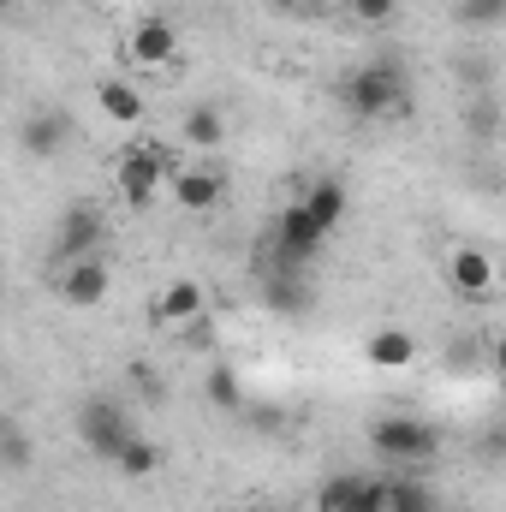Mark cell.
Instances as JSON below:
<instances>
[{
	"instance_id": "1",
	"label": "cell",
	"mask_w": 506,
	"mask_h": 512,
	"mask_svg": "<svg viewBox=\"0 0 506 512\" xmlns=\"http://www.w3.org/2000/svg\"><path fill=\"white\" fill-rule=\"evenodd\" d=\"M340 108L352 120H399L411 108V78L399 60H364L340 78Z\"/></svg>"
},
{
	"instance_id": "11",
	"label": "cell",
	"mask_w": 506,
	"mask_h": 512,
	"mask_svg": "<svg viewBox=\"0 0 506 512\" xmlns=\"http://www.w3.org/2000/svg\"><path fill=\"white\" fill-rule=\"evenodd\" d=\"M72 137V114H60V108H36V114H24V126H18V143H24V155H54L60 143Z\"/></svg>"
},
{
	"instance_id": "3",
	"label": "cell",
	"mask_w": 506,
	"mask_h": 512,
	"mask_svg": "<svg viewBox=\"0 0 506 512\" xmlns=\"http://www.w3.org/2000/svg\"><path fill=\"white\" fill-rule=\"evenodd\" d=\"M370 447H376L381 459H393V465H423V459L441 453V429L423 423V417L393 411V417H376L370 423Z\"/></svg>"
},
{
	"instance_id": "20",
	"label": "cell",
	"mask_w": 506,
	"mask_h": 512,
	"mask_svg": "<svg viewBox=\"0 0 506 512\" xmlns=\"http://www.w3.org/2000/svg\"><path fill=\"white\" fill-rule=\"evenodd\" d=\"M340 512H393V495H387V477H364V489L346 501Z\"/></svg>"
},
{
	"instance_id": "13",
	"label": "cell",
	"mask_w": 506,
	"mask_h": 512,
	"mask_svg": "<svg viewBox=\"0 0 506 512\" xmlns=\"http://www.w3.org/2000/svg\"><path fill=\"white\" fill-rule=\"evenodd\" d=\"M96 108H102L114 126H143V114H149V108H143V90H137L131 78H102V84H96Z\"/></svg>"
},
{
	"instance_id": "2",
	"label": "cell",
	"mask_w": 506,
	"mask_h": 512,
	"mask_svg": "<svg viewBox=\"0 0 506 512\" xmlns=\"http://www.w3.org/2000/svg\"><path fill=\"white\" fill-rule=\"evenodd\" d=\"M328 239H334V233H322V227H316L298 203H286V209L274 215L268 239H262V268H292V274H304Z\"/></svg>"
},
{
	"instance_id": "7",
	"label": "cell",
	"mask_w": 506,
	"mask_h": 512,
	"mask_svg": "<svg viewBox=\"0 0 506 512\" xmlns=\"http://www.w3.org/2000/svg\"><path fill=\"white\" fill-rule=\"evenodd\" d=\"M173 197H179V209H191V215H209V209H221L227 185H221V173H215V167H203V161H185V167L173 173Z\"/></svg>"
},
{
	"instance_id": "24",
	"label": "cell",
	"mask_w": 506,
	"mask_h": 512,
	"mask_svg": "<svg viewBox=\"0 0 506 512\" xmlns=\"http://www.w3.org/2000/svg\"><path fill=\"white\" fill-rule=\"evenodd\" d=\"M495 370H501V376H506V334H501V340H495Z\"/></svg>"
},
{
	"instance_id": "15",
	"label": "cell",
	"mask_w": 506,
	"mask_h": 512,
	"mask_svg": "<svg viewBox=\"0 0 506 512\" xmlns=\"http://www.w3.org/2000/svg\"><path fill=\"white\" fill-rule=\"evenodd\" d=\"M185 143H191V149H221V143H227L221 108H191V114H185Z\"/></svg>"
},
{
	"instance_id": "10",
	"label": "cell",
	"mask_w": 506,
	"mask_h": 512,
	"mask_svg": "<svg viewBox=\"0 0 506 512\" xmlns=\"http://www.w3.org/2000/svg\"><path fill=\"white\" fill-rule=\"evenodd\" d=\"M292 203H298V209H304L322 233H334V227L346 221V203H352V197H346V185H340V179H310Z\"/></svg>"
},
{
	"instance_id": "22",
	"label": "cell",
	"mask_w": 506,
	"mask_h": 512,
	"mask_svg": "<svg viewBox=\"0 0 506 512\" xmlns=\"http://www.w3.org/2000/svg\"><path fill=\"white\" fill-rule=\"evenodd\" d=\"M352 12H358V18H364V24H387V18H393V12H399V0H358V6H352Z\"/></svg>"
},
{
	"instance_id": "8",
	"label": "cell",
	"mask_w": 506,
	"mask_h": 512,
	"mask_svg": "<svg viewBox=\"0 0 506 512\" xmlns=\"http://www.w3.org/2000/svg\"><path fill=\"white\" fill-rule=\"evenodd\" d=\"M447 280H453L465 298H489V292H495V280H501V268H495V256H489V251L459 245V251L447 256Z\"/></svg>"
},
{
	"instance_id": "16",
	"label": "cell",
	"mask_w": 506,
	"mask_h": 512,
	"mask_svg": "<svg viewBox=\"0 0 506 512\" xmlns=\"http://www.w3.org/2000/svg\"><path fill=\"white\" fill-rule=\"evenodd\" d=\"M387 495H393V512H441L429 483H417V477H387Z\"/></svg>"
},
{
	"instance_id": "18",
	"label": "cell",
	"mask_w": 506,
	"mask_h": 512,
	"mask_svg": "<svg viewBox=\"0 0 506 512\" xmlns=\"http://www.w3.org/2000/svg\"><path fill=\"white\" fill-rule=\"evenodd\" d=\"M358 489H364V477H358V471H340V477H328V483L316 489V512H340L352 495H358Z\"/></svg>"
},
{
	"instance_id": "6",
	"label": "cell",
	"mask_w": 506,
	"mask_h": 512,
	"mask_svg": "<svg viewBox=\"0 0 506 512\" xmlns=\"http://www.w3.org/2000/svg\"><path fill=\"white\" fill-rule=\"evenodd\" d=\"M54 292H60L72 310H96V304H108V292H114V268H108V256L66 262V268L54 274Z\"/></svg>"
},
{
	"instance_id": "19",
	"label": "cell",
	"mask_w": 506,
	"mask_h": 512,
	"mask_svg": "<svg viewBox=\"0 0 506 512\" xmlns=\"http://www.w3.org/2000/svg\"><path fill=\"white\" fill-rule=\"evenodd\" d=\"M114 465H120V471H126V477H149V471H155V465H161V447H155V441H143V435H137V441H131L126 453H120V459H114Z\"/></svg>"
},
{
	"instance_id": "26",
	"label": "cell",
	"mask_w": 506,
	"mask_h": 512,
	"mask_svg": "<svg viewBox=\"0 0 506 512\" xmlns=\"http://www.w3.org/2000/svg\"><path fill=\"white\" fill-rule=\"evenodd\" d=\"M245 512H262V507H245Z\"/></svg>"
},
{
	"instance_id": "14",
	"label": "cell",
	"mask_w": 506,
	"mask_h": 512,
	"mask_svg": "<svg viewBox=\"0 0 506 512\" xmlns=\"http://www.w3.org/2000/svg\"><path fill=\"white\" fill-rule=\"evenodd\" d=\"M364 358H370L376 370H411V364H417V340H411L405 328H376V334L364 340Z\"/></svg>"
},
{
	"instance_id": "21",
	"label": "cell",
	"mask_w": 506,
	"mask_h": 512,
	"mask_svg": "<svg viewBox=\"0 0 506 512\" xmlns=\"http://www.w3.org/2000/svg\"><path fill=\"white\" fill-rule=\"evenodd\" d=\"M209 399H215L221 411H239V405H245V393H239V376H233V370H215V376H209Z\"/></svg>"
},
{
	"instance_id": "12",
	"label": "cell",
	"mask_w": 506,
	"mask_h": 512,
	"mask_svg": "<svg viewBox=\"0 0 506 512\" xmlns=\"http://www.w3.org/2000/svg\"><path fill=\"white\" fill-rule=\"evenodd\" d=\"M203 310H209V292H203L197 280H173V286L155 298V322H161V328H191Z\"/></svg>"
},
{
	"instance_id": "4",
	"label": "cell",
	"mask_w": 506,
	"mask_h": 512,
	"mask_svg": "<svg viewBox=\"0 0 506 512\" xmlns=\"http://www.w3.org/2000/svg\"><path fill=\"white\" fill-rule=\"evenodd\" d=\"M78 435H84V447H90V453H102L108 465L126 453L131 441H137L126 405H120V399H108V393H90V399L78 405Z\"/></svg>"
},
{
	"instance_id": "5",
	"label": "cell",
	"mask_w": 506,
	"mask_h": 512,
	"mask_svg": "<svg viewBox=\"0 0 506 512\" xmlns=\"http://www.w3.org/2000/svg\"><path fill=\"white\" fill-rule=\"evenodd\" d=\"M102 233H108L102 209H96V203H72V209L60 215V227H54V268L84 262V256H102Z\"/></svg>"
},
{
	"instance_id": "9",
	"label": "cell",
	"mask_w": 506,
	"mask_h": 512,
	"mask_svg": "<svg viewBox=\"0 0 506 512\" xmlns=\"http://www.w3.org/2000/svg\"><path fill=\"white\" fill-rule=\"evenodd\" d=\"M126 54L137 66H167L173 54H179V36H173V24L167 18H137L126 36Z\"/></svg>"
},
{
	"instance_id": "23",
	"label": "cell",
	"mask_w": 506,
	"mask_h": 512,
	"mask_svg": "<svg viewBox=\"0 0 506 512\" xmlns=\"http://www.w3.org/2000/svg\"><path fill=\"white\" fill-rule=\"evenodd\" d=\"M24 459H30V447H24V435H18V429H6V465L18 471Z\"/></svg>"
},
{
	"instance_id": "25",
	"label": "cell",
	"mask_w": 506,
	"mask_h": 512,
	"mask_svg": "<svg viewBox=\"0 0 506 512\" xmlns=\"http://www.w3.org/2000/svg\"><path fill=\"white\" fill-rule=\"evenodd\" d=\"M322 6H340V12H352V6H358V0H322Z\"/></svg>"
},
{
	"instance_id": "17",
	"label": "cell",
	"mask_w": 506,
	"mask_h": 512,
	"mask_svg": "<svg viewBox=\"0 0 506 512\" xmlns=\"http://www.w3.org/2000/svg\"><path fill=\"white\" fill-rule=\"evenodd\" d=\"M453 18H459L465 30H501L506 24V0H459Z\"/></svg>"
}]
</instances>
